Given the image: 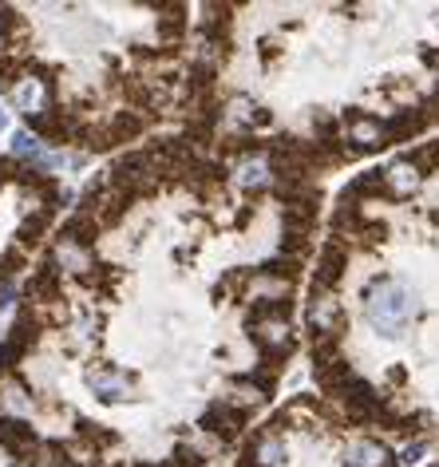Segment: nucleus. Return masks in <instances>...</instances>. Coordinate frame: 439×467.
Returning a JSON list of instances; mask_svg holds the SVG:
<instances>
[{
	"label": "nucleus",
	"instance_id": "423d86ee",
	"mask_svg": "<svg viewBox=\"0 0 439 467\" xmlns=\"http://www.w3.org/2000/svg\"><path fill=\"white\" fill-rule=\"evenodd\" d=\"M380 175V190L384 195H392V198H411L419 190V182H424V171L416 167V163L408 159H396V163H388L384 171H377Z\"/></svg>",
	"mask_w": 439,
	"mask_h": 467
},
{
	"label": "nucleus",
	"instance_id": "7ed1b4c3",
	"mask_svg": "<svg viewBox=\"0 0 439 467\" xmlns=\"http://www.w3.org/2000/svg\"><path fill=\"white\" fill-rule=\"evenodd\" d=\"M305 321H309V333H313V349L341 341L344 309H341V301H336L333 289H313V301H309Z\"/></svg>",
	"mask_w": 439,
	"mask_h": 467
},
{
	"label": "nucleus",
	"instance_id": "6e6552de",
	"mask_svg": "<svg viewBox=\"0 0 439 467\" xmlns=\"http://www.w3.org/2000/svg\"><path fill=\"white\" fill-rule=\"evenodd\" d=\"M135 388V380L127 377V372H119L115 364H99L95 372H91V392H95L99 400H107V404H119V400H127Z\"/></svg>",
	"mask_w": 439,
	"mask_h": 467
},
{
	"label": "nucleus",
	"instance_id": "f03ea898",
	"mask_svg": "<svg viewBox=\"0 0 439 467\" xmlns=\"http://www.w3.org/2000/svg\"><path fill=\"white\" fill-rule=\"evenodd\" d=\"M250 337L261 345L269 361L286 356L293 349V329H289V309H253L250 313Z\"/></svg>",
	"mask_w": 439,
	"mask_h": 467
},
{
	"label": "nucleus",
	"instance_id": "dca6fc26",
	"mask_svg": "<svg viewBox=\"0 0 439 467\" xmlns=\"http://www.w3.org/2000/svg\"><path fill=\"white\" fill-rule=\"evenodd\" d=\"M52 214H56V210H48V206H44V210H36V214L29 218V222L21 226V246H29V242H40V234H44V226L52 222Z\"/></svg>",
	"mask_w": 439,
	"mask_h": 467
},
{
	"label": "nucleus",
	"instance_id": "20e7f679",
	"mask_svg": "<svg viewBox=\"0 0 439 467\" xmlns=\"http://www.w3.org/2000/svg\"><path fill=\"white\" fill-rule=\"evenodd\" d=\"M388 139H392L388 119L369 115V112H360V107L344 112V151H349V154L377 151V146H384Z\"/></svg>",
	"mask_w": 439,
	"mask_h": 467
},
{
	"label": "nucleus",
	"instance_id": "0eeeda50",
	"mask_svg": "<svg viewBox=\"0 0 439 467\" xmlns=\"http://www.w3.org/2000/svg\"><path fill=\"white\" fill-rule=\"evenodd\" d=\"M242 424H245V412L237 408V404H230V400H218V404H210L206 416H203V432L214 436L218 444L234 439L237 432H242Z\"/></svg>",
	"mask_w": 439,
	"mask_h": 467
},
{
	"label": "nucleus",
	"instance_id": "2eb2a0df",
	"mask_svg": "<svg viewBox=\"0 0 439 467\" xmlns=\"http://www.w3.org/2000/svg\"><path fill=\"white\" fill-rule=\"evenodd\" d=\"M182 29H186V13H182L178 4H170L167 13H159V32L167 36V40H178Z\"/></svg>",
	"mask_w": 439,
	"mask_h": 467
},
{
	"label": "nucleus",
	"instance_id": "f8f14e48",
	"mask_svg": "<svg viewBox=\"0 0 439 467\" xmlns=\"http://www.w3.org/2000/svg\"><path fill=\"white\" fill-rule=\"evenodd\" d=\"M281 463H286V444L277 436H258L242 460V467H281Z\"/></svg>",
	"mask_w": 439,
	"mask_h": 467
},
{
	"label": "nucleus",
	"instance_id": "4468645a",
	"mask_svg": "<svg viewBox=\"0 0 439 467\" xmlns=\"http://www.w3.org/2000/svg\"><path fill=\"white\" fill-rule=\"evenodd\" d=\"M237 187H245V190H269L273 187L269 159H242V163H237Z\"/></svg>",
	"mask_w": 439,
	"mask_h": 467
},
{
	"label": "nucleus",
	"instance_id": "f257e3e1",
	"mask_svg": "<svg viewBox=\"0 0 439 467\" xmlns=\"http://www.w3.org/2000/svg\"><path fill=\"white\" fill-rule=\"evenodd\" d=\"M364 313H369V321L380 337L396 341V337L408 333L411 317H416V297L396 278H372L369 289H364Z\"/></svg>",
	"mask_w": 439,
	"mask_h": 467
},
{
	"label": "nucleus",
	"instance_id": "a211bd4d",
	"mask_svg": "<svg viewBox=\"0 0 439 467\" xmlns=\"http://www.w3.org/2000/svg\"><path fill=\"white\" fill-rule=\"evenodd\" d=\"M8 305H12V289L0 286V309H8Z\"/></svg>",
	"mask_w": 439,
	"mask_h": 467
},
{
	"label": "nucleus",
	"instance_id": "6ab92c4d",
	"mask_svg": "<svg viewBox=\"0 0 439 467\" xmlns=\"http://www.w3.org/2000/svg\"><path fill=\"white\" fill-rule=\"evenodd\" d=\"M8 123V115H4V107H0V127H4Z\"/></svg>",
	"mask_w": 439,
	"mask_h": 467
},
{
	"label": "nucleus",
	"instance_id": "39448f33",
	"mask_svg": "<svg viewBox=\"0 0 439 467\" xmlns=\"http://www.w3.org/2000/svg\"><path fill=\"white\" fill-rule=\"evenodd\" d=\"M112 187L123 190L127 198L135 195H146V190L159 187V171H154L151 154L146 151H135V154H123V159L112 167Z\"/></svg>",
	"mask_w": 439,
	"mask_h": 467
},
{
	"label": "nucleus",
	"instance_id": "1a4fd4ad",
	"mask_svg": "<svg viewBox=\"0 0 439 467\" xmlns=\"http://www.w3.org/2000/svg\"><path fill=\"white\" fill-rule=\"evenodd\" d=\"M0 444H4L12 455H32L36 447H40V439H36V428L29 424V420L0 416Z\"/></svg>",
	"mask_w": 439,
	"mask_h": 467
},
{
	"label": "nucleus",
	"instance_id": "ddd939ff",
	"mask_svg": "<svg viewBox=\"0 0 439 467\" xmlns=\"http://www.w3.org/2000/svg\"><path fill=\"white\" fill-rule=\"evenodd\" d=\"M341 273H344V246L328 242L325 250H321V262H317V281H313V289H333L336 281H341Z\"/></svg>",
	"mask_w": 439,
	"mask_h": 467
},
{
	"label": "nucleus",
	"instance_id": "9d476101",
	"mask_svg": "<svg viewBox=\"0 0 439 467\" xmlns=\"http://www.w3.org/2000/svg\"><path fill=\"white\" fill-rule=\"evenodd\" d=\"M36 341V321L29 313H21V321L12 325V333H8V341L0 345V372H8L16 361H21V353L29 349V345Z\"/></svg>",
	"mask_w": 439,
	"mask_h": 467
},
{
	"label": "nucleus",
	"instance_id": "aec40b11",
	"mask_svg": "<svg viewBox=\"0 0 439 467\" xmlns=\"http://www.w3.org/2000/svg\"><path fill=\"white\" fill-rule=\"evenodd\" d=\"M392 467H396V463H392Z\"/></svg>",
	"mask_w": 439,
	"mask_h": 467
},
{
	"label": "nucleus",
	"instance_id": "f3484780",
	"mask_svg": "<svg viewBox=\"0 0 439 467\" xmlns=\"http://www.w3.org/2000/svg\"><path fill=\"white\" fill-rule=\"evenodd\" d=\"M419 455H424V444H411V447H408V452H404V460H408V463H416V460H419Z\"/></svg>",
	"mask_w": 439,
	"mask_h": 467
},
{
	"label": "nucleus",
	"instance_id": "9b49d317",
	"mask_svg": "<svg viewBox=\"0 0 439 467\" xmlns=\"http://www.w3.org/2000/svg\"><path fill=\"white\" fill-rule=\"evenodd\" d=\"M341 460H344V467H392L388 447L377 444V439H352Z\"/></svg>",
	"mask_w": 439,
	"mask_h": 467
}]
</instances>
